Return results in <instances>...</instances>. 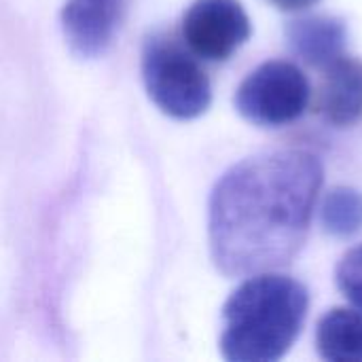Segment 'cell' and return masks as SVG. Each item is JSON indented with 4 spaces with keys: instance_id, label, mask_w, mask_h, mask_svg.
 Wrapping results in <instances>:
<instances>
[{
    "instance_id": "obj_10",
    "label": "cell",
    "mask_w": 362,
    "mask_h": 362,
    "mask_svg": "<svg viewBox=\"0 0 362 362\" xmlns=\"http://www.w3.org/2000/svg\"><path fill=\"white\" fill-rule=\"evenodd\" d=\"M322 227L335 238H352L362 231V193L352 187H335L320 208Z\"/></svg>"
},
{
    "instance_id": "obj_7",
    "label": "cell",
    "mask_w": 362,
    "mask_h": 362,
    "mask_svg": "<svg viewBox=\"0 0 362 362\" xmlns=\"http://www.w3.org/2000/svg\"><path fill=\"white\" fill-rule=\"evenodd\" d=\"M322 76L318 108L335 127H348L362 119V62L341 55L329 64Z\"/></svg>"
},
{
    "instance_id": "obj_5",
    "label": "cell",
    "mask_w": 362,
    "mask_h": 362,
    "mask_svg": "<svg viewBox=\"0 0 362 362\" xmlns=\"http://www.w3.org/2000/svg\"><path fill=\"white\" fill-rule=\"evenodd\" d=\"M250 36V19L238 0H195L182 15V38L193 55L229 59Z\"/></svg>"
},
{
    "instance_id": "obj_12",
    "label": "cell",
    "mask_w": 362,
    "mask_h": 362,
    "mask_svg": "<svg viewBox=\"0 0 362 362\" xmlns=\"http://www.w3.org/2000/svg\"><path fill=\"white\" fill-rule=\"evenodd\" d=\"M269 2H274L282 11H303V8L312 6L314 2H318V0H269Z\"/></svg>"
},
{
    "instance_id": "obj_2",
    "label": "cell",
    "mask_w": 362,
    "mask_h": 362,
    "mask_svg": "<svg viewBox=\"0 0 362 362\" xmlns=\"http://www.w3.org/2000/svg\"><path fill=\"white\" fill-rule=\"evenodd\" d=\"M308 301L305 286L288 276H248L223 308V356L231 362L282 358L301 333Z\"/></svg>"
},
{
    "instance_id": "obj_3",
    "label": "cell",
    "mask_w": 362,
    "mask_h": 362,
    "mask_svg": "<svg viewBox=\"0 0 362 362\" xmlns=\"http://www.w3.org/2000/svg\"><path fill=\"white\" fill-rule=\"evenodd\" d=\"M142 78L148 98L174 119H195L212 102V85L206 70L174 36L151 34L142 45Z\"/></svg>"
},
{
    "instance_id": "obj_6",
    "label": "cell",
    "mask_w": 362,
    "mask_h": 362,
    "mask_svg": "<svg viewBox=\"0 0 362 362\" xmlns=\"http://www.w3.org/2000/svg\"><path fill=\"white\" fill-rule=\"evenodd\" d=\"M129 0H66L62 28L66 42L78 57H98L115 40Z\"/></svg>"
},
{
    "instance_id": "obj_9",
    "label": "cell",
    "mask_w": 362,
    "mask_h": 362,
    "mask_svg": "<svg viewBox=\"0 0 362 362\" xmlns=\"http://www.w3.org/2000/svg\"><path fill=\"white\" fill-rule=\"evenodd\" d=\"M316 348L325 361L362 362V310L327 312L316 327Z\"/></svg>"
},
{
    "instance_id": "obj_11",
    "label": "cell",
    "mask_w": 362,
    "mask_h": 362,
    "mask_svg": "<svg viewBox=\"0 0 362 362\" xmlns=\"http://www.w3.org/2000/svg\"><path fill=\"white\" fill-rule=\"evenodd\" d=\"M337 286L352 301L358 310H362V244L352 248L337 265Z\"/></svg>"
},
{
    "instance_id": "obj_1",
    "label": "cell",
    "mask_w": 362,
    "mask_h": 362,
    "mask_svg": "<svg viewBox=\"0 0 362 362\" xmlns=\"http://www.w3.org/2000/svg\"><path fill=\"white\" fill-rule=\"evenodd\" d=\"M325 180L308 151H274L233 165L210 197V252L231 278L288 265L301 250Z\"/></svg>"
},
{
    "instance_id": "obj_4",
    "label": "cell",
    "mask_w": 362,
    "mask_h": 362,
    "mask_svg": "<svg viewBox=\"0 0 362 362\" xmlns=\"http://www.w3.org/2000/svg\"><path fill=\"white\" fill-rule=\"evenodd\" d=\"M310 104V83L291 62L272 59L255 68L238 87V112L261 127L297 121Z\"/></svg>"
},
{
    "instance_id": "obj_8",
    "label": "cell",
    "mask_w": 362,
    "mask_h": 362,
    "mask_svg": "<svg viewBox=\"0 0 362 362\" xmlns=\"http://www.w3.org/2000/svg\"><path fill=\"white\" fill-rule=\"evenodd\" d=\"M346 40L348 30L344 21L329 15L301 17L291 21L286 28V42L293 55L320 70L346 55Z\"/></svg>"
}]
</instances>
